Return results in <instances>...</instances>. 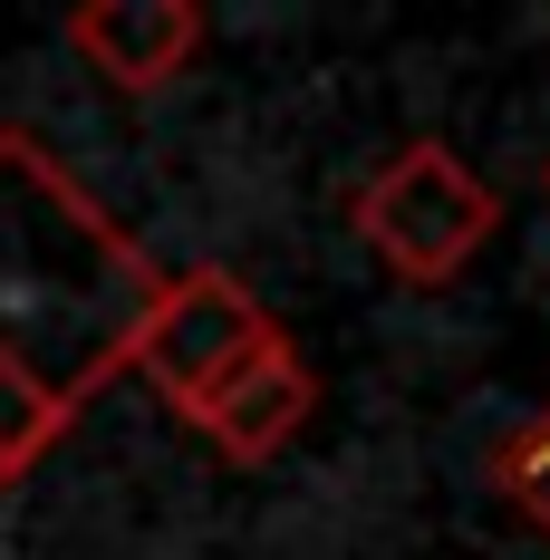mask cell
<instances>
[{"label":"cell","instance_id":"5b68a950","mask_svg":"<svg viewBox=\"0 0 550 560\" xmlns=\"http://www.w3.org/2000/svg\"><path fill=\"white\" fill-rule=\"evenodd\" d=\"M309 416H319V377H309V358L280 338V348H261L242 377H222V387L194 406V435H203L222 464H280V454L300 445Z\"/></svg>","mask_w":550,"mask_h":560},{"label":"cell","instance_id":"3957f363","mask_svg":"<svg viewBox=\"0 0 550 560\" xmlns=\"http://www.w3.org/2000/svg\"><path fill=\"white\" fill-rule=\"evenodd\" d=\"M280 338H290V329L261 310V290L232 280L222 261H203V271H165L145 329H136V348H126V368L194 425V406H203L222 377H242L261 348H280Z\"/></svg>","mask_w":550,"mask_h":560},{"label":"cell","instance_id":"277c9868","mask_svg":"<svg viewBox=\"0 0 550 560\" xmlns=\"http://www.w3.org/2000/svg\"><path fill=\"white\" fill-rule=\"evenodd\" d=\"M203 39H213V20L194 0H87V10H68L78 68L97 88H116V97H165L203 58Z\"/></svg>","mask_w":550,"mask_h":560},{"label":"cell","instance_id":"8992f818","mask_svg":"<svg viewBox=\"0 0 550 560\" xmlns=\"http://www.w3.org/2000/svg\"><path fill=\"white\" fill-rule=\"evenodd\" d=\"M541 184H550V174H541Z\"/></svg>","mask_w":550,"mask_h":560},{"label":"cell","instance_id":"6da1fadb","mask_svg":"<svg viewBox=\"0 0 550 560\" xmlns=\"http://www.w3.org/2000/svg\"><path fill=\"white\" fill-rule=\"evenodd\" d=\"M165 271L30 126H0V368H20L58 416L126 368Z\"/></svg>","mask_w":550,"mask_h":560},{"label":"cell","instance_id":"7a4b0ae2","mask_svg":"<svg viewBox=\"0 0 550 560\" xmlns=\"http://www.w3.org/2000/svg\"><path fill=\"white\" fill-rule=\"evenodd\" d=\"M348 232L367 242V261H377L386 280H406V290H444V280H464L483 252H493L502 194L464 165L454 145L416 136V145H396V155L348 194Z\"/></svg>","mask_w":550,"mask_h":560}]
</instances>
